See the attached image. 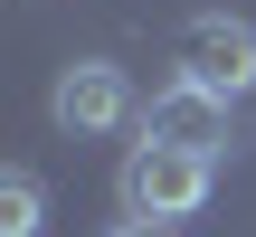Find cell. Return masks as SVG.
Masks as SVG:
<instances>
[{"mask_svg": "<svg viewBox=\"0 0 256 237\" xmlns=\"http://www.w3.org/2000/svg\"><path fill=\"white\" fill-rule=\"evenodd\" d=\"M180 76H200L209 95H256V28L238 10H200L190 28H180Z\"/></svg>", "mask_w": 256, "mask_h": 237, "instance_id": "obj_3", "label": "cell"}, {"mask_svg": "<svg viewBox=\"0 0 256 237\" xmlns=\"http://www.w3.org/2000/svg\"><path fill=\"white\" fill-rule=\"evenodd\" d=\"M48 228V190L38 171H0V237H38Z\"/></svg>", "mask_w": 256, "mask_h": 237, "instance_id": "obj_5", "label": "cell"}, {"mask_svg": "<svg viewBox=\"0 0 256 237\" xmlns=\"http://www.w3.org/2000/svg\"><path fill=\"white\" fill-rule=\"evenodd\" d=\"M104 237H171L162 218H124V228H104Z\"/></svg>", "mask_w": 256, "mask_h": 237, "instance_id": "obj_6", "label": "cell"}, {"mask_svg": "<svg viewBox=\"0 0 256 237\" xmlns=\"http://www.w3.org/2000/svg\"><path fill=\"white\" fill-rule=\"evenodd\" d=\"M48 124L76 133V142H95V133H124V124H142V114H133V86H124L114 57H66L57 86H48Z\"/></svg>", "mask_w": 256, "mask_h": 237, "instance_id": "obj_2", "label": "cell"}, {"mask_svg": "<svg viewBox=\"0 0 256 237\" xmlns=\"http://www.w3.org/2000/svg\"><path fill=\"white\" fill-rule=\"evenodd\" d=\"M142 133L152 142H190V152H228V95H209L200 76H171L142 104Z\"/></svg>", "mask_w": 256, "mask_h": 237, "instance_id": "obj_4", "label": "cell"}, {"mask_svg": "<svg viewBox=\"0 0 256 237\" xmlns=\"http://www.w3.org/2000/svg\"><path fill=\"white\" fill-rule=\"evenodd\" d=\"M114 190H124V218H162V228L171 218H200L209 190H218V152H190V142H152L142 133L124 152V180Z\"/></svg>", "mask_w": 256, "mask_h": 237, "instance_id": "obj_1", "label": "cell"}]
</instances>
